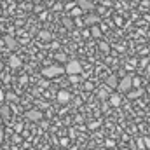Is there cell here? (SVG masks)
Here are the masks:
<instances>
[{
  "instance_id": "1",
  "label": "cell",
  "mask_w": 150,
  "mask_h": 150,
  "mask_svg": "<svg viewBox=\"0 0 150 150\" xmlns=\"http://www.w3.org/2000/svg\"><path fill=\"white\" fill-rule=\"evenodd\" d=\"M63 68H65V74L68 75H82V65L77 59H68Z\"/></svg>"
},
{
  "instance_id": "2",
  "label": "cell",
  "mask_w": 150,
  "mask_h": 150,
  "mask_svg": "<svg viewBox=\"0 0 150 150\" xmlns=\"http://www.w3.org/2000/svg\"><path fill=\"white\" fill-rule=\"evenodd\" d=\"M65 74V68L61 65H51L47 68H42V75L47 77V79H52V77H58V75Z\"/></svg>"
},
{
  "instance_id": "3",
  "label": "cell",
  "mask_w": 150,
  "mask_h": 150,
  "mask_svg": "<svg viewBox=\"0 0 150 150\" xmlns=\"http://www.w3.org/2000/svg\"><path fill=\"white\" fill-rule=\"evenodd\" d=\"M131 87H133V77H131V75L122 77V79L119 80V84H117V89H119L120 93H127V91H131Z\"/></svg>"
},
{
  "instance_id": "4",
  "label": "cell",
  "mask_w": 150,
  "mask_h": 150,
  "mask_svg": "<svg viewBox=\"0 0 150 150\" xmlns=\"http://www.w3.org/2000/svg\"><path fill=\"white\" fill-rule=\"evenodd\" d=\"M56 100H58V103H61V105H67V103L72 100V96H70V93H68L67 89H61V91L56 94Z\"/></svg>"
},
{
  "instance_id": "5",
  "label": "cell",
  "mask_w": 150,
  "mask_h": 150,
  "mask_svg": "<svg viewBox=\"0 0 150 150\" xmlns=\"http://www.w3.org/2000/svg\"><path fill=\"white\" fill-rule=\"evenodd\" d=\"M77 7H79L84 14L94 9V5H93V2H91V0H77Z\"/></svg>"
},
{
  "instance_id": "6",
  "label": "cell",
  "mask_w": 150,
  "mask_h": 150,
  "mask_svg": "<svg viewBox=\"0 0 150 150\" xmlns=\"http://www.w3.org/2000/svg\"><path fill=\"white\" fill-rule=\"evenodd\" d=\"M84 25H87V26H93V25H96L98 21H100V16L98 14H84Z\"/></svg>"
},
{
  "instance_id": "7",
  "label": "cell",
  "mask_w": 150,
  "mask_h": 150,
  "mask_svg": "<svg viewBox=\"0 0 150 150\" xmlns=\"http://www.w3.org/2000/svg\"><path fill=\"white\" fill-rule=\"evenodd\" d=\"M42 117H44V115H42L40 110H28V112H26V119H28V120H33V122H40Z\"/></svg>"
},
{
  "instance_id": "8",
  "label": "cell",
  "mask_w": 150,
  "mask_h": 150,
  "mask_svg": "<svg viewBox=\"0 0 150 150\" xmlns=\"http://www.w3.org/2000/svg\"><path fill=\"white\" fill-rule=\"evenodd\" d=\"M117 84H119L117 75H108V77L105 79V86H107L108 89H117Z\"/></svg>"
},
{
  "instance_id": "9",
  "label": "cell",
  "mask_w": 150,
  "mask_h": 150,
  "mask_svg": "<svg viewBox=\"0 0 150 150\" xmlns=\"http://www.w3.org/2000/svg\"><path fill=\"white\" fill-rule=\"evenodd\" d=\"M4 40H5V45H7L9 49H16V47H18V42H16V38L12 37V35H5Z\"/></svg>"
},
{
  "instance_id": "10",
  "label": "cell",
  "mask_w": 150,
  "mask_h": 150,
  "mask_svg": "<svg viewBox=\"0 0 150 150\" xmlns=\"http://www.w3.org/2000/svg\"><path fill=\"white\" fill-rule=\"evenodd\" d=\"M9 67H11V68H19V67H21V59H19L16 54H12V56L9 58Z\"/></svg>"
},
{
  "instance_id": "11",
  "label": "cell",
  "mask_w": 150,
  "mask_h": 150,
  "mask_svg": "<svg viewBox=\"0 0 150 150\" xmlns=\"http://www.w3.org/2000/svg\"><path fill=\"white\" fill-rule=\"evenodd\" d=\"M108 101H110L112 107H119L120 101H122V98H120L119 94H110V96H108Z\"/></svg>"
},
{
  "instance_id": "12",
  "label": "cell",
  "mask_w": 150,
  "mask_h": 150,
  "mask_svg": "<svg viewBox=\"0 0 150 150\" xmlns=\"http://www.w3.org/2000/svg\"><path fill=\"white\" fill-rule=\"evenodd\" d=\"M89 35H93L94 38H100V37H101V28H100V26H96V25H93V26H91V30H89Z\"/></svg>"
},
{
  "instance_id": "13",
  "label": "cell",
  "mask_w": 150,
  "mask_h": 150,
  "mask_svg": "<svg viewBox=\"0 0 150 150\" xmlns=\"http://www.w3.org/2000/svg\"><path fill=\"white\" fill-rule=\"evenodd\" d=\"M98 96H100L101 100H107V98L110 96V89H108L107 86H105V87H101V89L98 91Z\"/></svg>"
},
{
  "instance_id": "14",
  "label": "cell",
  "mask_w": 150,
  "mask_h": 150,
  "mask_svg": "<svg viewBox=\"0 0 150 150\" xmlns=\"http://www.w3.org/2000/svg\"><path fill=\"white\" fill-rule=\"evenodd\" d=\"M80 16H84V12H82L79 7H74V9L70 11V18H80Z\"/></svg>"
},
{
  "instance_id": "15",
  "label": "cell",
  "mask_w": 150,
  "mask_h": 150,
  "mask_svg": "<svg viewBox=\"0 0 150 150\" xmlns=\"http://www.w3.org/2000/svg\"><path fill=\"white\" fill-rule=\"evenodd\" d=\"M100 49H101L103 54H108V52H110V45H108L107 42H101V44H100Z\"/></svg>"
},
{
  "instance_id": "16",
  "label": "cell",
  "mask_w": 150,
  "mask_h": 150,
  "mask_svg": "<svg viewBox=\"0 0 150 150\" xmlns=\"http://www.w3.org/2000/svg\"><path fill=\"white\" fill-rule=\"evenodd\" d=\"M40 38H42V40H45V42H49V40L52 38V35H51L49 32H45V30H42V32H40Z\"/></svg>"
},
{
  "instance_id": "17",
  "label": "cell",
  "mask_w": 150,
  "mask_h": 150,
  "mask_svg": "<svg viewBox=\"0 0 150 150\" xmlns=\"http://www.w3.org/2000/svg\"><path fill=\"white\" fill-rule=\"evenodd\" d=\"M56 59H58V61H68L65 52H58V54H56Z\"/></svg>"
},
{
  "instance_id": "18",
  "label": "cell",
  "mask_w": 150,
  "mask_h": 150,
  "mask_svg": "<svg viewBox=\"0 0 150 150\" xmlns=\"http://www.w3.org/2000/svg\"><path fill=\"white\" fill-rule=\"evenodd\" d=\"M70 82H72V84L80 82V75H70Z\"/></svg>"
},
{
  "instance_id": "19",
  "label": "cell",
  "mask_w": 150,
  "mask_h": 150,
  "mask_svg": "<svg viewBox=\"0 0 150 150\" xmlns=\"http://www.w3.org/2000/svg\"><path fill=\"white\" fill-rule=\"evenodd\" d=\"M140 94H142V89H138V91H131V93H129V98H138Z\"/></svg>"
},
{
  "instance_id": "20",
  "label": "cell",
  "mask_w": 150,
  "mask_h": 150,
  "mask_svg": "<svg viewBox=\"0 0 150 150\" xmlns=\"http://www.w3.org/2000/svg\"><path fill=\"white\" fill-rule=\"evenodd\" d=\"M74 25H77V26H80V28H82V26H84V21H82L80 18H74Z\"/></svg>"
},
{
  "instance_id": "21",
  "label": "cell",
  "mask_w": 150,
  "mask_h": 150,
  "mask_svg": "<svg viewBox=\"0 0 150 150\" xmlns=\"http://www.w3.org/2000/svg\"><path fill=\"white\" fill-rule=\"evenodd\" d=\"M63 23H65L67 26H74V21H72V18H65V19H63Z\"/></svg>"
},
{
  "instance_id": "22",
  "label": "cell",
  "mask_w": 150,
  "mask_h": 150,
  "mask_svg": "<svg viewBox=\"0 0 150 150\" xmlns=\"http://www.w3.org/2000/svg\"><path fill=\"white\" fill-rule=\"evenodd\" d=\"M143 147H147V149L150 150V138L147 136V138H143Z\"/></svg>"
},
{
  "instance_id": "23",
  "label": "cell",
  "mask_w": 150,
  "mask_h": 150,
  "mask_svg": "<svg viewBox=\"0 0 150 150\" xmlns=\"http://www.w3.org/2000/svg\"><path fill=\"white\" fill-rule=\"evenodd\" d=\"M5 98H7V100H11V101H16V96H14L12 93H9V94H5Z\"/></svg>"
},
{
  "instance_id": "24",
  "label": "cell",
  "mask_w": 150,
  "mask_h": 150,
  "mask_svg": "<svg viewBox=\"0 0 150 150\" xmlns=\"http://www.w3.org/2000/svg\"><path fill=\"white\" fill-rule=\"evenodd\" d=\"M5 100V93H4V89H0V103Z\"/></svg>"
},
{
  "instance_id": "25",
  "label": "cell",
  "mask_w": 150,
  "mask_h": 150,
  "mask_svg": "<svg viewBox=\"0 0 150 150\" xmlns=\"http://www.w3.org/2000/svg\"><path fill=\"white\" fill-rule=\"evenodd\" d=\"M26 80H28V77H26V75H23V77L19 79V82H21V84H26Z\"/></svg>"
},
{
  "instance_id": "26",
  "label": "cell",
  "mask_w": 150,
  "mask_h": 150,
  "mask_svg": "<svg viewBox=\"0 0 150 150\" xmlns=\"http://www.w3.org/2000/svg\"><path fill=\"white\" fill-rule=\"evenodd\" d=\"M2 140H4V127L0 126V143H2Z\"/></svg>"
},
{
  "instance_id": "27",
  "label": "cell",
  "mask_w": 150,
  "mask_h": 150,
  "mask_svg": "<svg viewBox=\"0 0 150 150\" xmlns=\"http://www.w3.org/2000/svg\"><path fill=\"white\" fill-rule=\"evenodd\" d=\"M2 72H4V61L0 59V75H2Z\"/></svg>"
},
{
  "instance_id": "28",
  "label": "cell",
  "mask_w": 150,
  "mask_h": 150,
  "mask_svg": "<svg viewBox=\"0 0 150 150\" xmlns=\"http://www.w3.org/2000/svg\"><path fill=\"white\" fill-rule=\"evenodd\" d=\"M147 72H149V74H150V63H149V65H147Z\"/></svg>"
},
{
  "instance_id": "29",
  "label": "cell",
  "mask_w": 150,
  "mask_h": 150,
  "mask_svg": "<svg viewBox=\"0 0 150 150\" xmlns=\"http://www.w3.org/2000/svg\"><path fill=\"white\" fill-rule=\"evenodd\" d=\"M119 150H131V149H119Z\"/></svg>"
},
{
  "instance_id": "30",
  "label": "cell",
  "mask_w": 150,
  "mask_h": 150,
  "mask_svg": "<svg viewBox=\"0 0 150 150\" xmlns=\"http://www.w3.org/2000/svg\"><path fill=\"white\" fill-rule=\"evenodd\" d=\"M65 2H74V0H65Z\"/></svg>"
}]
</instances>
